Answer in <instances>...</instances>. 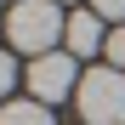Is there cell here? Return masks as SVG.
I'll return each instance as SVG.
<instances>
[{"instance_id":"cell-1","label":"cell","mask_w":125,"mask_h":125,"mask_svg":"<svg viewBox=\"0 0 125 125\" xmlns=\"http://www.w3.org/2000/svg\"><path fill=\"white\" fill-rule=\"evenodd\" d=\"M62 34H68V17H62L57 0H17L11 17H6V40L29 57H46Z\"/></svg>"},{"instance_id":"cell-2","label":"cell","mask_w":125,"mask_h":125,"mask_svg":"<svg viewBox=\"0 0 125 125\" xmlns=\"http://www.w3.org/2000/svg\"><path fill=\"white\" fill-rule=\"evenodd\" d=\"M74 102H80L85 125H125V74L119 68H85Z\"/></svg>"},{"instance_id":"cell-3","label":"cell","mask_w":125,"mask_h":125,"mask_svg":"<svg viewBox=\"0 0 125 125\" xmlns=\"http://www.w3.org/2000/svg\"><path fill=\"white\" fill-rule=\"evenodd\" d=\"M80 91V62L74 51H46V57H34L29 62V97L34 102H62V97H74Z\"/></svg>"},{"instance_id":"cell-4","label":"cell","mask_w":125,"mask_h":125,"mask_svg":"<svg viewBox=\"0 0 125 125\" xmlns=\"http://www.w3.org/2000/svg\"><path fill=\"white\" fill-rule=\"evenodd\" d=\"M62 40H68V51H74V57L108 51V34H102V17H97V11H74V17H68V34H62Z\"/></svg>"},{"instance_id":"cell-5","label":"cell","mask_w":125,"mask_h":125,"mask_svg":"<svg viewBox=\"0 0 125 125\" xmlns=\"http://www.w3.org/2000/svg\"><path fill=\"white\" fill-rule=\"evenodd\" d=\"M0 125H57L51 119V108H46V102H6V108H0Z\"/></svg>"},{"instance_id":"cell-6","label":"cell","mask_w":125,"mask_h":125,"mask_svg":"<svg viewBox=\"0 0 125 125\" xmlns=\"http://www.w3.org/2000/svg\"><path fill=\"white\" fill-rule=\"evenodd\" d=\"M108 68H119V74H125V23L108 34Z\"/></svg>"},{"instance_id":"cell-7","label":"cell","mask_w":125,"mask_h":125,"mask_svg":"<svg viewBox=\"0 0 125 125\" xmlns=\"http://www.w3.org/2000/svg\"><path fill=\"white\" fill-rule=\"evenodd\" d=\"M11 85H17V62L0 51V108H6V97H11Z\"/></svg>"},{"instance_id":"cell-8","label":"cell","mask_w":125,"mask_h":125,"mask_svg":"<svg viewBox=\"0 0 125 125\" xmlns=\"http://www.w3.org/2000/svg\"><path fill=\"white\" fill-rule=\"evenodd\" d=\"M97 17H114V23H125V0H91Z\"/></svg>"},{"instance_id":"cell-9","label":"cell","mask_w":125,"mask_h":125,"mask_svg":"<svg viewBox=\"0 0 125 125\" xmlns=\"http://www.w3.org/2000/svg\"><path fill=\"white\" fill-rule=\"evenodd\" d=\"M0 29H6V17H0Z\"/></svg>"},{"instance_id":"cell-10","label":"cell","mask_w":125,"mask_h":125,"mask_svg":"<svg viewBox=\"0 0 125 125\" xmlns=\"http://www.w3.org/2000/svg\"><path fill=\"white\" fill-rule=\"evenodd\" d=\"M57 6H68V0H57Z\"/></svg>"}]
</instances>
